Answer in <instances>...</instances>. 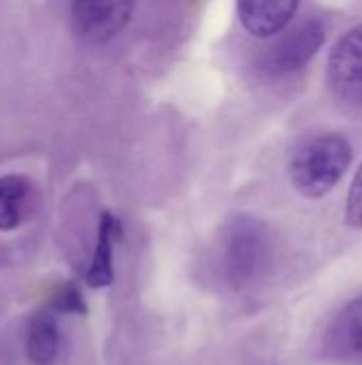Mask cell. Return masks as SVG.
<instances>
[{
  "label": "cell",
  "mask_w": 362,
  "mask_h": 365,
  "mask_svg": "<svg viewBox=\"0 0 362 365\" xmlns=\"http://www.w3.org/2000/svg\"><path fill=\"white\" fill-rule=\"evenodd\" d=\"M350 163V143L339 135H322L299 145L288 169L294 188L309 199H318L344 178Z\"/></svg>",
  "instance_id": "1"
},
{
  "label": "cell",
  "mask_w": 362,
  "mask_h": 365,
  "mask_svg": "<svg viewBox=\"0 0 362 365\" xmlns=\"http://www.w3.org/2000/svg\"><path fill=\"white\" fill-rule=\"evenodd\" d=\"M222 272L228 284L245 289L258 282L273 263V237L254 218H239L230 225L222 244Z\"/></svg>",
  "instance_id": "2"
},
{
  "label": "cell",
  "mask_w": 362,
  "mask_h": 365,
  "mask_svg": "<svg viewBox=\"0 0 362 365\" xmlns=\"http://www.w3.org/2000/svg\"><path fill=\"white\" fill-rule=\"evenodd\" d=\"M132 11L134 0H70L73 26L92 43H105L119 34Z\"/></svg>",
  "instance_id": "3"
},
{
  "label": "cell",
  "mask_w": 362,
  "mask_h": 365,
  "mask_svg": "<svg viewBox=\"0 0 362 365\" xmlns=\"http://www.w3.org/2000/svg\"><path fill=\"white\" fill-rule=\"evenodd\" d=\"M324 41V28L312 19L277 38L262 56L260 66L271 75H290L303 68Z\"/></svg>",
  "instance_id": "4"
},
{
  "label": "cell",
  "mask_w": 362,
  "mask_h": 365,
  "mask_svg": "<svg viewBox=\"0 0 362 365\" xmlns=\"http://www.w3.org/2000/svg\"><path fill=\"white\" fill-rule=\"evenodd\" d=\"M326 77L335 94L362 101V24L337 41L329 56Z\"/></svg>",
  "instance_id": "5"
},
{
  "label": "cell",
  "mask_w": 362,
  "mask_h": 365,
  "mask_svg": "<svg viewBox=\"0 0 362 365\" xmlns=\"http://www.w3.org/2000/svg\"><path fill=\"white\" fill-rule=\"evenodd\" d=\"M324 346L333 359H362V295L346 304L344 310L333 319L326 331Z\"/></svg>",
  "instance_id": "6"
},
{
  "label": "cell",
  "mask_w": 362,
  "mask_h": 365,
  "mask_svg": "<svg viewBox=\"0 0 362 365\" xmlns=\"http://www.w3.org/2000/svg\"><path fill=\"white\" fill-rule=\"evenodd\" d=\"M297 6L299 0H237L241 24L260 38L280 34L294 17Z\"/></svg>",
  "instance_id": "7"
},
{
  "label": "cell",
  "mask_w": 362,
  "mask_h": 365,
  "mask_svg": "<svg viewBox=\"0 0 362 365\" xmlns=\"http://www.w3.org/2000/svg\"><path fill=\"white\" fill-rule=\"evenodd\" d=\"M36 205L34 184L26 175L0 178V231H13L23 225Z\"/></svg>",
  "instance_id": "8"
},
{
  "label": "cell",
  "mask_w": 362,
  "mask_h": 365,
  "mask_svg": "<svg viewBox=\"0 0 362 365\" xmlns=\"http://www.w3.org/2000/svg\"><path fill=\"white\" fill-rule=\"evenodd\" d=\"M60 334L51 312H38L28 327L26 353L34 365H51L58 357Z\"/></svg>",
  "instance_id": "9"
},
{
  "label": "cell",
  "mask_w": 362,
  "mask_h": 365,
  "mask_svg": "<svg viewBox=\"0 0 362 365\" xmlns=\"http://www.w3.org/2000/svg\"><path fill=\"white\" fill-rule=\"evenodd\" d=\"M119 231L117 220L105 212L100 218V229H98V244H96V252L92 259V265L85 274V280L90 287L100 289V287H109L113 280V242L115 235Z\"/></svg>",
  "instance_id": "10"
},
{
  "label": "cell",
  "mask_w": 362,
  "mask_h": 365,
  "mask_svg": "<svg viewBox=\"0 0 362 365\" xmlns=\"http://www.w3.org/2000/svg\"><path fill=\"white\" fill-rule=\"evenodd\" d=\"M346 222L354 229H362V165L356 171V178L352 182V188L348 192L346 203Z\"/></svg>",
  "instance_id": "11"
},
{
  "label": "cell",
  "mask_w": 362,
  "mask_h": 365,
  "mask_svg": "<svg viewBox=\"0 0 362 365\" xmlns=\"http://www.w3.org/2000/svg\"><path fill=\"white\" fill-rule=\"evenodd\" d=\"M53 308L60 310V312H85V306H83V299H81V293L75 289V287H64L55 299H53Z\"/></svg>",
  "instance_id": "12"
}]
</instances>
